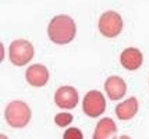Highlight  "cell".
Returning <instances> with one entry per match:
<instances>
[{"label": "cell", "instance_id": "5b68a950", "mask_svg": "<svg viewBox=\"0 0 149 139\" xmlns=\"http://www.w3.org/2000/svg\"><path fill=\"white\" fill-rule=\"evenodd\" d=\"M82 110H84L85 115L91 118L100 117V114H103L106 110V99H104L103 93L99 91H91L86 93L82 100Z\"/></svg>", "mask_w": 149, "mask_h": 139}, {"label": "cell", "instance_id": "8fae6325", "mask_svg": "<svg viewBox=\"0 0 149 139\" xmlns=\"http://www.w3.org/2000/svg\"><path fill=\"white\" fill-rule=\"evenodd\" d=\"M139 104H138V100L136 98H128V99L123 100L121 103H118L116 106V115L118 120L121 121H128V120L134 118L138 113Z\"/></svg>", "mask_w": 149, "mask_h": 139}, {"label": "cell", "instance_id": "3957f363", "mask_svg": "<svg viewBox=\"0 0 149 139\" xmlns=\"http://www.w3.org/2000/svg\"><path fill=\"white\" fill-rule=\"evenodd\" d=\"M33 54H35V49L32 43L25 39L13 40L8 47V59L11 64L17 67L26 66L33 59Z\"/></svg>", "mask_w": 149, "mask_h": 139}, {"label": "cell", "instance_id": "ba28073f", "mask_svg": "<svg viewBox=\"0 0 149 139\" xmlns=\"http://www.w3.org/2000/svg\"><path fill=\"white\" fill-rule=\"evenodd\" d=\"M104 92L110 100H121L127 93V84L121 77L111 75L104 82Z\"/></svg>", "mask_w": 149, "mask_h": 139}, {"label": "cell", "instance_id": "7a4b0ae2", "mask_svg": "<svg viewBox=\"0 0 149 139\" xmlns=\"http://www.w3.org/2000/svg\"><path fill=\"white\" fill-rule=\"evenodd\" d=\"M32 117L29 106L22 100H13L4 110V118L11 128H25Z\"/></svg>", "mask_w": 149, "mask_h": 139}, {"label": "cell", "instance_id": "9a60e30c", "mask_svg": "<svg viewBox=\"0 0 149 139\" xmlns=\"http://www.w3.org/2000/svg\"><path fill=\"white\" fill-rule=\"evenodd\" d=\"M0 139H8V138H7V136L4 135V133H1V135H0Z\"/></svg>", "mask_w": 149, "mask_h": 139}, {"label": "cell", "instance_id": "4fadbf2b", "mask_svg": "<svg viewBox=\"0 0 149 139\" xmlns=\"http://www.w3.org/2000/svg\"><path fill=\"white\" fill-rule=\"evenodd\" d=\"M63 139H84V133L79 128L75 127H70L67 128L63 133Z\"/></svg>", "mask_w": 149, "mask_h": 139}, {"label": "cell", "instance_id": "5bb4252c", "mask_svg": "<svg viewBox=\"0 0 149 139\" xmlns=\"http://www.w3.org/2000/svg\"><path fill=\"white\" fill-rule=\"evenodd\" d=\"M117 139H131V138L128 136V135H121V136H118Z\"/></svg>", "mask_w": 149, "mask_h": 139}, {"label": "cell", "instance_id": "9c48e42d", "mask_svg": "<svg viewBox=\"0 0 149 139\" xmlns=\"http://www.w3.org/2000/svg\"><path fill=\"white\" fill-rule=\"evenodd\" d=\"M121 66L128 71H136L143 63V54L136 47H128L120 54Z\"/></svg>", "mask_w": 149, "mask_h": 139}, {"label": "cell", "instance_id": "7c38bea8", "mask_svg": "<svg viewBox=\"0 0 149 139\" xmlns=\"http://www.w3.org/2000/svg\"><path fill=\"white\" fill-rule=\"evenodd\" d=\"M72 114L70 113H58L56 114V117H54V122H56V125L60 127V128H65L67 125H70L72 122Z\"/></svg>", "mask_w": 149, "mask_h": 139}, {"label": "cell", "instance_id": "6da1fadb", "mask_svg": "<svg viewBox=\"0 0 149 139\" xmlns=\"http://www.w3.org/2000/svg\"><path fill=\"white\" fill-rule=\"evenodd\" d=\"M77 35V25L68 15H56L47 27V36L56 45H67Z\"/></svg>", "mask_w": 149, "mask_h": 139}, {"label": "cell", "instance_id": "52a82bcc", "mask_svg": "<svg viewBox=\"0 0 149 139\" xmlns=\"http://www.w3.org/2000/svg\"><path fill=\"white\" fill-rule=\"evenodd\" d=\"M25 80L31 86L42 88L49 82V70L43 64L29 66L25 71Z\"/></svg>", "mask_w": 149, "mask_h": 139}, {"label": "cell", "instance_id": "30bf717a", "mask_svg": "<svg viewBox=\"0 0 149 139\" xmlns=\"http://www.w3.org/2000/svg\"><path fill=\"white\" fill-rule=\"evenodd\" d=\"M117 125L116 122L109 117H103L96 124L95 131L92 135V139H116Z\"/></svg>", "mask_w": 149, "mask_h": 139}, {"label": "cell", "instance_id": "8992f818", "mask_svg": "<svg viewBox=\"0 0 149 139\" xmlns=\"http://www.w3.org/2000/svg\"><path fill=\"white\" fill-rule=\"evenodd\" d=\"M78 102H79V95L77 89L72 86H60L54 93V103L60 109L71 110L74 107H77Z\"/></svg>", "mask_w": 149, "mask_h": 139}, {"label": "cell", "instance_id": "277c9868", "mask_svg": "<svg viewBox=\"0 0 149 139\" xmlns=\"http://www.w3.org/2000/svg\"><path fill=\"white\" fill-rule=\"evenodd\" d=\"M97 28H99L100 33L106 38H116L121 33L124 28L123 18L120 17L118 13L109 10L100 15L99 22H97Z\"/></svg>", "mask_w": 149, "mask_h": 139}]
</instances>
